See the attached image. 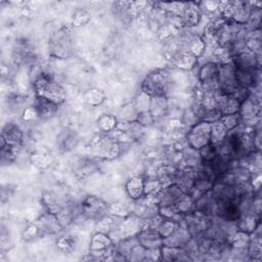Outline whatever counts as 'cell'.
Instances as JSON below:
<instances>
[{"label":"cell","mask_w":262,"mask_h":262,"mask_svg":"<svg viewBox=\"0 0 262 262\" xmlns=\"http://www.w3.org/2000/svg\"><path fill=\"white\" fill-rule=\"evenodd\" d=\"M238 87L248 89L256 82L257 59L255 53L248 50L238 52L232 59Z\"/></svg>","instance_id":"cell-1"},{"label":"cell","mask_w":262,"mask_h":262,"mask_svg":"<svg viewBox=\"0 0 262 262\" xmlns=\"http://www.w3.org/2000/svg\"><path fill=\"white\" fill-rule=\"evenodd\" d=\"M33 85L36 96L47 99L58 106L66 100V92L63 88L47 74L41 73L38 75Z\"/></svg>","instance_id":"cell-2"},{"label":"cell","mask_w":262,"mask_h":262,"mask_svg":"<svg viewBox=\"0 0 262 262\" xmlns=\"http://www.w3.org/2000/svg\"><path fill=\"white\" fill-rule=\"evenodd\" d=\"M169 87V75L163 70L149 73L142 82V92L150 97L165 96Z\"/></svg>","instance_id":"cell-3"},{"label":"cell","mask_w":262,"mask_h":262,"mask_svg":"<svg viewBox=\"0 0 262 262\" xmlns=\"http://www.w3.org/2000/svg\"><path fill=\"white\" fill-rule=\"evenodd\" d=\"M217 86L218 92L225 95L232 94L237 90L238 84L236 81L234 64L231 59L218 64Z\"/></svg>","instance_id":"cell-4"},{"label":"cell","mask_w":262,"mask_h":262,"mask_svg":"<svg viewBox=\"0 0 262 262\" xmlns=\"http://www.w3.org/2000/svg\"><path fill=\"white\" fill-rule=\"evenodd\" d=\"M211 123L201 121L195 123L187 133V142L189 147L200 150L210 143Z\"/></svg>","instance_id":"cell-5"},{"label":"cell","mask_w":262,"mask_h":262,"mask_svg":"<svg viewBox=\"0 0 262 262\" xmlns=\"http://www.w3.org/2000/svg\"><path fill=\"white\" fill-rule=\"evenodd\" d=\"M229 150L236 157H246L255 149V141L245 132H236L230 135L228 139Z\"/></svg>","instance_id":"cell-6"},{"label":"cell","mask_w":262,"mask_h":262,"mask_svg":"<svg viewBox=\"0 0 262 262\" xmlns=\"http://www.w3.org/2000/svg\"><path fill=\"white\" fill-rule=\"evenodd\" d=\"M49 49L51 54L55 57H68L72 51V41L69 33L62 30L56 32L50 39Z\"/></svg>","instance_id":"cell-7"},{"label":"cell","mask_w":262,"mask_h":262,"mask_svg":"<svg viewBox=\"0 0 262 262\" xmlns=\"http://www.w3.org/2000/svg\"><path fill=\"white\" fill-rule=\"evenodd\" d=\"M107 210L106 204L94 195L87 196L82 204V212L89 219H100L105 215Z\"/></svg>","instance_id":"cell-8"},{"label":"cell","mask_w":262,"mask_h":262,"mask_svg":"<svg viewBox=\"0 0 262 262\" xmlns=\"http://www.w3.org/2000/svg\"><path fill=\"white\" fill-rule=\"evenodd\" d=\"M217 75H218V64L214 62H207L201 68L199 72V78L204 86V89L207 92L218 91Z\"/></svg>","instance_id":"cell-9"},{"label":"cell","mask_w":262,"mask_h":262,"mask_svg":"<svg viewBox=\"0 0 262 262\" xmlns=\"http://www.w3.org/2000/svg\"><path fill=\"white\" fill-rule=\"evenodd\" d=\"M1 139H2V145H1L2 147L5 145L16 147L23 141V131L17 125L13 123H7L2 129Z\"/></svg>","instance_id":"cell-10"},{"label":"cell","mask_w":262,"mask_h":262,"mask_svg":"<svg viewBox=\"0 0 262 262\" xmlns=\"http://www.w3.org/2000/svg\"><path fill=\"white\" fill-rule=\"evenodd\" d=\"M139 244L147 250H155L163 245V238L155 228H145L138 233Z\"/></svg>","instance_id":"cell-11"},{"label":"cell","mask_w":262,"mask_h":262,"mask_svg":"<svg viewBox=\"0 0 262 262\" xmlns=\"http://www.w3.org/2000/svg\"><path fill=\"white\" fill-rule=\"evenodd\" d=\"M200 18H201L200 9L193 3H190L183 8L182 21L186 27L196 26L200 21Z\"/></svg>","instance_id":"cell-12"},{"label":"cell","mask_w":262,"mask_h":262,"mask_svg":"<svg viewBox=\"0 0 262 262\" xmlns=\"http://www.w3.org/2000/svg\"><path fill=\"white\" fill-rule=\"evenodd\" d=\"M34 106L37 111L38 117H40V118H49L50 116L54 115V113L56 112V110L58 107V105L48 101L47 99L39 97V96H37Z\"/></svg>","instance_id":"cell-13"},{"label":"cell","mask_w":262,"mask_h":262,"mask_svg":"<svg viewBox=\"0 0 262 262\" xmlns=\"http://www.w3.org/2000/svg\"><path fill=\"white\" fill-rule=\"evenodd\" d=\"M126 190L133 200H138L144 194V180L139 177H133L126 183Z\"/></svg>","instance_id":"cell-14"},{"label":"cell","mask_w":262,"mask_h":262,"mask_svg":"<svg viewBox=\"0 0 262 262\" xmlns=\"http://www.w3.org/2000/svg\"><path fill=\"white\" fill-rule=\"evenodd\" d=\"M175 63L178 68L183 70H190L196 63V57L192 55L188 50H182L174 55Z\"/></svg>","instance_id":"cell-15"},{"label":"cell","mask_w":262,"mask_h":262,"mask_svg":"<svg viewBox=\"0 0 262 262\" xmlns=\"http://www.w3.org/2000/svg\"><path fill=\"white\" fill-rule=\"evenodd\" d=\"M165 96H155L150 97V102H149V113L151 114L154 120L162 117L165 115L166 110H167V101L165 99Z\"/></svg>","instance_id":"cell-16"},{"label":"cell","mask_w":262,"mask_h":262,"mask_svg":"<svg viewBox=\"0 0 262 262\" xmlns=\"http://www.w3.org/2000/svg\"><path fill=\"white\" fill-rule=\"evenodd\" d=\"M227 130L223 126V124L218 120L216 122L211 123V137H210V143L217 145L221 143L227 136Z\"/></svg>","instance_id":"cell-17"},{"label":"cell","mask_w":262,"mask_h":262,"mask_svg":"<svg viewBox=\"0 0 262 262\" xmlns=\"http://www.w3.org/2000/svg\"><path fill=\"white\" fill-rule=\"evenodd\" d=\"M112 245V239L102 232H98L93 235L90 244V249L92 251H104Z\"/></svg>","instance_id":"cell-18"},{"label":"cell","mask_w":262,"mask_h":262,"mask_svg":"<svg viewBox=\"0 0 262 262\" xmlns=\"http://www.w3.org/2000/svg\"><path fill=\"white\" fill-rule=\"evenodd\" d=\"M186 50H188L192 55H194L198 58L205 51V41H204V39H202L199 36H195V37L191 38L188 41V48Z\"/></svg>","instance_id":"cell-19"},{"label":"cell","mask_w":262,"mask_h":262,"mask_svg":"<svg viewBox=\"0 0 262 262\" xmlns=\"http://www.w3.org/2000/svg\"><path fill=\"white\" fill-rule=\"evenodd\" d=\"M85 100L91 105H99L104 100V94L99 89L92 88L85 93Z\"/></svg>","instance_id":"cell-20"},{"label":"cell","mask_w":262,"mask_h":262,"mask_svg":"<svg viewBox=\"0 0 262 262\" xmlns=\"http://www.w3.org/2000/svg\"><path fill=\"white\" fill-rule=\"evenodd\" d=\"M219 121L223 124V126L226 128L227 131H231L235 127H237V125L241 121V117H239L238 113L230 114V115H223L220 117Z\"/></svg>","instance_id":"cell-21"},{"label":"cell","mask_w":262,"mask_h":262,"mask_svg":"<svg viewBox=\"0 0 262 262\" xmlns=\"http://www.w3.org/2000/svg\"><path fill=\"white\" fill-rule=\"evenodd\" d=\"M177 228V225L172 220H165L163 221L160 226L158 227V232L160 233L161 237L164 239L168 236H170Z\"/></svg>","instance_id":"cell-22"},{"label":"cell","mask_w":262,"mask_h":262,"mask_svg":"<svg viewBox=\"0 0 262 262\" xmlns=\"http://www.w3.org/2000/svg\"><path fill=\"white\" fill-rule=\"evenodd\" d=\"M201 151V156L203 158V161L206 163H211L217 156V150H216V145L209 143L206 146H204L203 148L200 149Z\"/></svg>","instance_id":"cell-23"},{"label":"cell","mask_w":262,"mask_h":262,"mask_svg":"<svg viewBox=\"0 0 262 262\" xmlns=\"http://www.w3.org/2000/svg\"><path fill=\"white\" fill-rule=\"evenodd\" d=\"M98 126L103 131H112L116 126V119L110 115H104L99 118Z\"/></svg>","instance_id":"cell-24"},{"label":"cell","mask_w":262,"mask_h":262,"mask_svg":"<svg viewBox=\"0 0 262 262\" xmlns=\"http://www.w3.org/2000/svg\"><path fill=\"white\" fill-rule=\"evenodd\" d=\"M90 19V14L86 10H78L73 15V26L81 27L88 23Z\"/></svg>","instance_id":"cell-25"},{"label":"cell","mask_w":262,"mask_h":262,"mask_svg":"<svg viewBox=\"0 0 262 262\" xmlns=\"http://www.w3.org/2000/svg\"><path fill=\"white\" fill-rule=\"evenodd\" d=\"M76 142H77V139L75 137V134H72V133H66V135H63L61 139H59L60 148H63L64 150L73 148L76 145Z\"/></svg>","instance_id":"cell-26"},{"label":"cell","mask_w":262,"mask_h":262,"mask_svg":"<svg viewBox=\"0 0 262 262\" xmlns=\"http://www.w3.org/2000/svg\"><path fill=\"white\" fill-rule=\"evenodd\" d=\"M36 117H38V114H37V111H36L34 105L33 106H29V107H27L24 111V115H23V119L24 120L31 121V120H33Z\"/></svg>","instance_id":"cell-27"},{"label":"cell","mask_w":262,"mask_h":262,"mask_svg":"<svg viewBox=\"0 0 262 262\" xmlns=\"http://www.w3.org/2000/svg\"><path fill=\"white\" fill-rule=\"evenodd\" d=\"M39 227L37 226V225H34V224H32V225H30V226H28L27 227V229L25 230V232H24V236L26 237V238H32V237H34L38 232H39Z\"/></svg>","instance_id":"cell-28"},{"label":"cell","mask_w":262,"mask_h":262,"mask_svg":"<svg viewBox=\"0 0 262 262\" xmlns=\"http://www.w3.org/2000/svg\"><path fill=\"white\" fill-rule=\"evenodd\" d=\"M204 5H205V7H206L207 10H209V11H215L217 8H219L220 2L207 1V2H204Z\"/></svg>","instance_id":"cell-29"}]
</instances>
